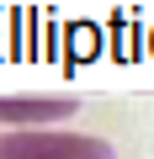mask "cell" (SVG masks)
<instances>
[{"instance_id": "6da1fadb", "label": "cell", "mask_w": 154, "mask_h": 159, "mask_svg": "<svg viewBox=\"0 0 154 159\" xmlns=\"http://www.w3.org/2000/svg\"><path fill=\"white\" fill-rule=\"evenodd\" d=\"M0 159H117V148L106 138L69 133L64 122H48V127H6Z\"/></svg>"}, {"instance_id": "7a4b0ae2", "label": "cell", "mask_w": 154, "mask_h": 159, "mask_svg": "<svg viewBox=\"0 0 154 159\" xmlns=\"http://www.w3.org/2000/svg\"><path fill=\"white\" fill-rule=\"evenodd\" d=\"M85 101L80 96H0V127H48L69 122Z\"/></svg>"}]
</instances>
